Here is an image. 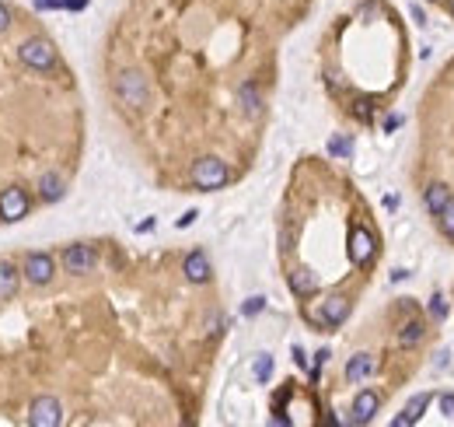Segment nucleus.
Wrapping results in <instances>:
<instances>
[{
	"instance_id": "nucleus-1",
	"label": "nucleus",
	"mask_w": 454,
	"mask_h": 427,
	"mask_svg": "<svg viewBox=\"0 0 454 427\" xmlns=\"http://www.w3.org/2000/svg\"><path fill=\"white\" fill-rule=\"evenodd\" d=\"M189 179H192V186H196V189L210 193V189H220V186H227V179H231V172H227V165H224L220 158H199V161L192 165Z\"/></svg>"
},
{
	"instance_id": "nucleus-2",
	"label": "nucleus",
	"mask_w": 454,
	"mask_h": 427,
	"mask_svg": "<svg viewBox=\"0 0 454 427\" xmlns=\"http://www.w3.org/2000/svg\"><path fill=\"white\" fill-rule=\"evenodd\" d=\"M18 57H22V63L32 67V70H53V67H56V50H53V43H46V39H29V43H22Z\"/></svg>"
},
{
	"instance_id": "nucleus-3",
	"label": "nucleus",
	"mask_w": 454,
	"mask_h": 427,
	"mask_svg": "<svg viewBox=\"0 0 454 427\" xmlns=\"http://www.w3.org/2000/svg\"><path fill=\"white\" fill-rule=\"evenodd\" d=\"M116 91H119V98L126 102V105H133V109H143L147 105V81L136 74V70H123L119 77H116Z\"/></svg>"
},
{
	"instance_id": "nucleus-4",
	"label": "nucleus",
	"mask_w": 454,
	"mask_h": 427,
	"mask_svg": "<svg viewBox=\"0 0 454 427\" xmlns=\"http://www.w3.org/2000/svg\"><path fill=\"white\" fill-rule=\"evenodd\" d=\"M63 420V406H60V399H53V396H39L36 403H32V413H29V424L32 427H56Z\"/></svg>"
},
{
	"instance_id": "nucleus-5",
	"label": "nucleus",
	"mask_w": 454,
	"mask_h": 427,
	"mask_svg": "<svg viewBox=\"0 0 454 427\" xmlns=\"http://www.w3.org/2000/svg\"><path fill=\"white\" fill-rule=\"evenodd\" d=\"M53 260L46 256V253H29L25 256V263H22V274H25V280L29 284H49L53 280Z\"/></svg>"
},
{
	"instance_id": "nucleus-6",
	"label": "nucleus",
	"mask_w": 454,
	"mask_h": 427,
	"mask_svg": "<svg viewBox=\"0 0 454 427\" xmlns=\"http://www.w3.org/2000/svg\"><path fill=\"white\" fill-rule=\"evenodd\" d=\"M25 214H29V196H25V189L11 186V189L0 193V218H4V221H22Z\"/></svg>"
},
{
	"instance_id": "nucleus-7",
	"label": "nucleus",
	"mask_w": 454,
	"mask_h": 427,
	"mask_svg": "<svg viewBox=\"0 0 454 427\" xmlns=\"http://www.w3.org/2000/svg\"><path fill=\"white\" fill-rule=\"evenodd\" d=\"M95 263H98V256H95V249L91 246H70L67 253H63V270L67 274H91L95 270Z\"/></svg>"
},
{
	"instance_id": "nucleus-8",
	"label": "nucleus",
	"mask_w": 454,
	"mask_h": 427,
	"mask_svg": "<svg viewBox=\"0 0 454 427\" xmlns=\"http://www.w3.org/2000/svg\"><path fill=\"white\" fill-rule=\"evenodd\" d=\"M370 256H374V235L367 228H353V235H350V260L357 267H363V263H370Z\"/></svg>"
},
{
	"instance_id": "nucleus-9",
	"label": "nucleus",
	"mask_w": 454,
	"mask_h": 427,
	"mask_svg": "<svg viewBox=\"0 0 454 427\" xmlns=\"http://www.w3.org/2000/svg\"><path fill=\"white\" fill-rule=\"evenodd\" d=\"M346 315H350V298L332 294V298L322 301V322H325V326H343Z\"/></svg>"
},
{
	"instance_id": "nucleus-10",
	"label": "nucleus",
	"mask_w": 454,
	"mask_h": 427,
	"mask_svg": "<svg viewBox=\"0 0 454 427\" xmlns=\"http://www.w3.org/2000/svg\"><path fill=\"white\" fill-rule=\"evenodd\" d=\"M377 406H381L377 392L363 389V392L353 399V424H370V420H374V413H377Z\"/></svg>"
},
{
	"instance_id": "nucleus-11",
	"label": "nucleus",
	"mask_w": 454,
	"mask_h": 427,
	"mask_svg": "<svg viewBox=\"0 0 454 427\" xmlns=\"http://www.w3.org/2000/svg\"><path fill=\"white\" fill-rule=\"evenodd\" d=\"M63 193H67V179H63L60 172H46V175L39 179V196H42L46 203L63 200Z\"/></svg>"
},
{
	"instance_id": "nucleus-12",
	"label": "nucleus",
	"mask_w": 454,
	"mask_h": 427,
	"mask_svg": "<svg viewBox=\"0 0 454 427\" xmlns=\"http://www.w3.org/2000/svg\"><path fill=\"white\" fill-rule=\"evenodd\" d=\"M182 270H185V277H189L192 284H206V280H210V260H206V253H199V249L189 253Z\"/></svg>"
},
{
	"instance_id": "nucleus-13",
	"label": "nucleus",
	"mask_w": 454,
	"mask_h": 427,
	"mask_svg": "<svg viewBox=\"0 0 454 427\" xmlns=\"http://www.w3.org/2000/svg\"><path fill=\"white\" fill-rule=\"evenodd\" d=\"M374 368H377V361H374L370 354H357V357H350V364H346V382H360V378L374 375Z\"/></svg>"
},
{
	"instance_id": "nucleus-14",
	"label": "nucleus",
	"mask_w": 454,
	"mask_h": 427,
	"mask_svg": "<svg viewBox=\"0 0 454 427\" xmlns=\"http://www.w3.org/2000/svg\"><path fill=\"white\" fill-rule=\"evenodd\" d=\"M426 406H430V396H426V392H419V396L405 406V413H398V417H395V427H409V424H416V420L423 417V410H426Z\"/></svg>"
},
{
	"instance_id": "nucleus-15",
	"label": "nucleus",
	"mask_w": 454,
	"mask_h": 427,
	"mask_svg": "<svg viewBox=\"0 0 454 427\" xmlns=\"http://www.w3.org/2000/svg\"><path fill=\"white\" fill-rule=\"evenodd\" d=\"M18 291V267L0 260V298H11Z\"/></svg>"
},
{
	"instance_id": "nucleus-16",
	"label": "nucleus",
	"mask_w": 454,
	"mask_h": 427,
	"mask_svg": "<svg viewBox=\"0 0 454 427\" xmlns=\"http://www.w3.org/2000/svg\"><path fill=\"white\" fill-rule=\"evenodd\" d=\"M290 291L294 294H315L318 291V277L311 270H294L290 274Z\"/></svg>"
},
{
	"instance_id": "nucleus-17",
	"label": "nucleus",
	"mask_w": 454,
	"mask_h": 427,
	"mask_svg": "<svg viewBox=\"0 0 454 427\" xmlns=\"http://www.w3.org/2000/svg\"><path fill=\"white\" fill-rule=\"evenodd\" d=\"M447 200H451V193H447V186H440V182H433L430 189H426V210L433 214V218H437V214L447 207Z\"/></svg>"
},
{
	"instance_id": "nucleus-18",
	"label": "nucleus",
	"mask_w": 454,
	"mask_h": 427,
	"mask_svg": "<svg viewBox=\"0 0 454 427\" xmlns=\"http://www.w3.org/2000/svg\"><path fill=\"white\" fill-rule=\"evenodd\" d=\"M238 98H242V105H245V112H249V116H259V112H263V98H259V88H256L252 81H249V84H242Z\"/></svg>"
},
{
	"instance_id": "nucleus-19",
	"label": "nucleus",
	"mask_w": 454,
	"mask_h": 427,
	"mask_svg": "<svg viewBox=\"0 0 454 427\" xmlns=\"http://www.w3.org/2000/svg\"><path fill=\"white\" fill-rule=\"evenodd\" d=\"M88 0H36L39 11H81Z\"/></svg>"
},
{
	"instance_id": "nucleus-20",
	"label": "nucleus",
	"mask_w": 454,
	"mask_h": 427,
	"mask_svg": "<svg viewBox=\"0 0 454 427\" xmlns=\"http://www.w3.org/2000/svg\"><path fill=\"white\" fill-rule=\"evenodd\" d=\"M419 340H423V322H416V319L405 322L402 333H398V343H402V347H412V343H419Z\"/></svg>"
},
{
	"instance_id": "nucleus-21",
	"label": "nucleus",
	"mask_w": 454,
	"mask_h": 427,
	"mask_svg": "<svg viewBox=\"0 0 454 427\" xmlns=\"http://www.w3.org/2000/svg\"><path fill=\"white\" fill-rule=\"evenodd\" d=\"M437 225H440V232H444L447 239H454V196H451L447 207L437 214Z\"/></svg>"
},
{
	"instance_id": "nucleus-22",
	"label": "nucleus",
	"mask_w": 454,
	"mask_h": 427,
	"mask_svg": "<svg viewBox=\"0 0 454 427\" xmlns=\"http://www.w3.org/2000/svg\"><path fill=\"white\" fill-rule=\"evenodd\" d=\"M430 319H433V322H444V319H447V301H444L440 294L430 298Z\"/></svg>"
},
{
	"instance_id": "nucleus-23",
	"label": "nucleus",
	"mask_w": 454,
	"mask_h": 427,
	"mask_svg": "<svg viewBox=\"0 0 454 427\" xmlns=\"http://www.w3.org/2000/svg\"><path fill=\"white\" fill-rule=\"evenodd\" d=\"M269 375H273V357H269V354H259V361H256V378H259V382H269Z\"/></svg>"
},
{
	"instance_id": "nucleus-24",
	"label": "nucleus",
	"mask_w": 454,
	"mask_h": 427,
	"mask_svg": "<svg viewBox=\"0 0 454 427\" xmlns=\"http://www.w3.org/2000/svg\"><path fill=\"white\" fill-rule=\"evenodd\" d=\"M263 308H266V298H249V301H245V308H242V312H245V315H259V312H263Z\"/></svg>"
},
{
	"instance_id": "nucleus-25",
	"label": "nucleus",
	"mask_w": 454,
	"mask_h": 427,
	"mask_svg": "<svg viewBox=\"0 0 454 427\" xmlns=\"http://www.w3.org/2000/svg\"><path fill=\"white\" fill-rule=\"evenodd\" d=\"M329 151H332V154H350V140H343V137H332Z\"/></svg>"
},
{
	"instance_id": "nucleus-26",
	"label": "nucleus",
	"mask_w": 454,
	"mask_h": 427,
	"mask_svg": "<svg viewBox=\"0 0 454 427\" xmlns=\"http://www.w3.org/2000/svg\"><path fill=\"white\" fill-rule=\"evenodd\" d=\"M440 410L454 420V396H440Z\"/></svg>"
},
{
	"instance_id": "nucleus-27",
	"label": "nucleus",
	"mask_w": 454,
	"mask_h": 427,
	"mask_svg": "<svg viewBox=\"0 0 454 427\" xmlns=\"http://www.w3.org/2000/svg\"><path fill=\"white\" fill-rule=\"evenodd\" d=\"M8 29H11V11L0 4V32H8Z\"/></svg>"
},
{
	"instance_id": "nucleus-28",
	"label": "nucleus",
	"mask_w": 454,
	"mask_h": 427,
	"mask_svg": "<svg viewBox=\"0 0 454 427\" xmlns=\"http://www.w3.org/2000/svg\"><path fill=\"white\" fill-rule=\"evenodd\" d=\"M196 218H199V214H196V210H189V214H182V218H178V228H189V225H192Z\"/></svg>"
},
{
	"instance_id": "nucleus-29",
	"label": "nucleus",
	"mask_w": 454,
	"mask_h": 427,
	"mask_svg": "<svg viewBox=\"0 0 454 427\" xmlns=\"http://www.w3.org/2000/svg\"><path fill=\"white\" fill-rule=\"evenodd\" d=\"M294 361H297V364H301V368H304V364H308V357H304V350H301V347H294Z\"/></svg>"
},
{
	"instance_id": "nucleus-30",
	"label": "nucleus",
	"mask_w": 454,
	"mask_h": 427,
	"mask_svg": "<svg viewBox=\"0 0 454 427\" xmlns=\"http://www.w3.org/2000/svg\"><path fill=\"white\" fill-rule=\"evenodd\" d=\"M451 11H454V0H451Z\"/></svg>"
}]
</instances>
